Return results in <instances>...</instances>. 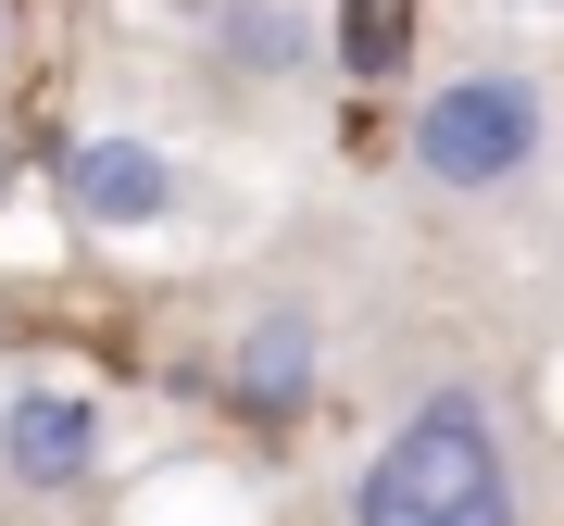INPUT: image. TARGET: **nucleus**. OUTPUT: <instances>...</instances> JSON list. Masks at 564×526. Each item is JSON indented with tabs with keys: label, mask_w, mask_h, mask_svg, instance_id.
<instances>
[{
	"label": "nucleus",
	"mask_w": 564,
	"mask_h": 526,
	"mask_svg": "<svg viewBox=\"0 0 564 526\" xmlns=\"http://www.w3.org/2000/svg\"><path fill=\"white\" fill-rule=\"evenodd\" d=\"M351 526H514V451L477 388H426L351 476Z\"/></svg>",
	"instance_id": "nucleus-1"
},
{
	"label": "nucleus",
	"mask_w": 564,
	"mask_h": 526,
	"mask_svg": "<svg viewBox=\"0 0 564 526\" xmlns=\"http://www.w3.org/2000/svg\"><path fill=\"white\" fill-rule=\"evenodd\" d=\"M540 163V88L527 76H452L414 101V176L477 201V188H514Z\"/></svg>",
	"instance_id": "nucleus-2"
},
{
	"label": "nucleus",
	"mask_w": 564,
	"mask_h": 526,
	"mask_svg": "<svg viewBox=\"0 0 564 526\" xmlns=\"http://www.w3.org/2000/svg\"><path fill=\"white\" fill-rule=\"evenodd\" d=\"M0 476L39 489V502L88 489L101 476V414H88L76 388H13V402H0Z\"/></svg>",
	"instance_id": "nucleus-3"
},
{
	"label": "nucleus",
	"mask_w": 564,
	"mask_h": 526,
	"mask_svg": "<svg viewBox=\"0 0 564 526\" xmlns=\"http://www.w3.org/2000/svg\"><path fill=\"white\" fill-rule=\"evenodd\" d=\"M63 201H76V226H101V239H139V226L176 213V163L151 139H76L63 151Z\"/></svg>",
	"instance_id": "nucleus-4"
},
{
	"label": "nucleus",
	"mask_w": 564,
	"mask_h": 526,
	"mask_svg": "<svg viewBox=\"0 0 564 526\" xmlns=\"http://www.w3.org/2000/svg\"><path fill=\"white\" fill-rule=\"evenodd\" d=\"M226 376H239L251 414H302L314 402V314H251L239 351H226Z\"/></svg>",
	"instance_id": "nucleus-5"
},
{
	"label": "nucleus",
	"mask_w": 564,
	"mask_h": 526,
	"mask_svg": "<svg viewBox=\"0 0 564 526\" xmlns=\"http://www.w3.org/2000/svg\"><path fill=\"white\" fill-rule=\"evenodd\" d=\"M314 39H326V25L302 13V0H226V13H214V51L239 63V76H302Z\"/></svg>",
	"instance_id": "nucleus-6"
},
{
	"label": "nucleus",
	"mask_w": 564,
	"mask_h": 526,
	"mask_svg": "<svg viewBox=\"0 0 564 526\" xmlns=\"http://www.w3.org/2000/svg\"><path fill=\"white\" fill-rule=\"evenodd\" d=\"M0 39H13V13H0Z\"/></svg>",
	"instance_id": "nucleus-7"
},
{
	"label": "nucleus",
	"mask_w": 564,
	"mask_h": 526,
	"mask_svg": "<svg viewBox=\"0 0 564 526\" xmlns=\"http://www.w3.org/2000/svg\"><path fill=\"white\" fill-rule=\"evenodd\" d=\"M214 13H226V0H214Z\"/></svg>",
	"instance_id": "nucleus-8"
}]
</instances>
